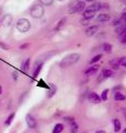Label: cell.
I'll return each instance as SVG.
<instances>
[{
  "label": "cell",
  "mask_w": 126,
  "mask_h": 133,
  "mask_svg": "<svg viewBox=\"0 0 126 133\" xmlns=\"http://www.w3.org/2000/svg\"><path fill=\"white\" fill-rule=\"evenodd\" d=\"M80 53H71V55L66 56L64 59L61 61L60 65L61 66H69V65H72L74 63H76V62L80 60Z\"/></svg>",
  "instance_id": "obj_1"
},
{
  "label": "cell",
  "mask_w": 126,
  "mask_h": 133,
  "mask_svg": "<svg viewBox=\"0 0 126 133\" xmlns=\"http://www.w3.org/2000/svg\"><path fill=\"white\" fill-rule=\"evenodd\" d=\"M16 27L20 32H27V31L30 30L31 24H30V22H29V20L23 18V19H19L18 21H17Z\"/></svg>",
  "instance_id": "obj_2"
},
{
  "label": "cell",
  "mask_w": 126,
  "mask_h": 133,
  "mask_svg": "<svg viewBox=\"0 0 126 133\" xmlns=\"http://www.w3.org/2000/svg\"><path fill=\"white\" fill-rule=\"evenodd\" d=\"M44 14V9H43V6L42 5H34L31 8V11H30V15L32 18H36V19H39L41 18Z\"/></svg>",
  "instance_id": "obj_3"
},
{
  "label": "cell",
  "mask_w": 126,
  "mask_h": 133,
  "mask_svg": "<svg viewBox=\"0 0 126 133\" xmlns=\"http://www.w3.org/2000/svg\"><path fill=\"white\" fill-rule=\"evenodd\" d=\"M85 9V2L84 1H78L76 3H74V5L70 8L69 12L70 14H76V12H80V11H83Z\"/></svg>",
  "instance_id": "obj_4"
},
{
  "label": "cell",
  "mask_w": 126,
  "mask_h": 133,
  "mask_svg": "<svg viewBox=\"0 0 126 133\" xmlns=\"http://www.w3.org/2000/svg\"><path fill=\"white\" fill-rule=\"evenodd\" d=\"M26 121H27L28 127L30 128V129H34V128L37 127V123H36L34 118H33L32 115H30V114H28V115L26 116Z\"/></svg>",
  "instance_id": "obj_5"
},
{
  "label": "cell",
  "mask_w": 126,
  "mask_h": 133,
  "mask_svg": "<svg viewBox=\"0 0 126 133\" xmlns=\"http://www.w3.org/2000/svg\"><path fill=\"white\" fill-rule=\"evenodd\" d=\"M1 22H2V24L5 27H9L10 24H11V22H12V16L9 15V14H6L5 16H3Z\"/></svg>",
  "instance_id": "obj_6"
},
{
  "label": "cell",
  "mask_w": 126,
  "mask_h": 133,
  "mask_svg": "<svg viewBox=\"0 0 126 133\" xmlns=\"http://www.w3.org/2000/svg\"><path fill=\"white\" fill-rule=\"evenodd\" d=\"M97 30H99L97 26H91L90 28H87L86 30H85V35H86L87 37H93L95 33L97 32Z\"/></svg>",
  "instance_id": "obj_7"
},
{
  "label": "cell",
  "mask_w": 126,
  "mask_h": 133,
  "mask_svg": "<svg viewBox=\"0 0 126 133\" xmlns=\"http://www.w3.org/2000/svg\"><path fill=\"white\" fill-rule=\"evenodd\" d=\"M95 14H96V12H95V11H93V10H89V9H85V11L83 12V17H84V19L89 20V19H92V18H94V17H95Z\"/></svg>",
  "instance_id": "obj_8"
},
{
  "label": "cell",
  "mask_w": 126,
  "mask_h": 133,
  "mask_svg": "<svg viewBox=\"0 0 126 133\" xmlns=\"http://www.w3.org/2000/svg\"><path fill=\"white\" fill-rule=\"evenodd\" d=\"M89 100H90L91 102H93V103H100V102H101V98H100L95 92H91V93H90Z\"/></svg>",
  "instance_id": "obj_9"
},
{
  "label": "cell",
  "mask_w": 126,
  "mask_h": 133,
  "mask_svg": "<svg viewBox=\"0 0 126 133\" xmlns=\"http://www.w3.org/2000/svg\"><path fill=\"white\" fill-rule=\"evenodd\" d=\"M97 70H99V65L97 64H94V65H92L91 68H89L85 71V74L86 76H91V74H94L97 72Z\"/></svg>",
  "instance_id": "obj_10"
},
{
  "label": "cell",
  "mask_w": 126,
  "mask_h": 133,
  "mask_svg": "<svg viewBox=\"0 0 126 133\" xmlns=\"http://www.w3.org/2000/svg\"><path fill=\"white\" fill-rule=\"evenodd\" d=\"M97 20L100 22H107L110 20V16L107 14H101L99 17H97Z\"/></svg>",
  "instance_id": "obj_11"
},
{
  "label": "cell",
  "mask_w": 126,
  "mask_h": 133,
  "mask_svg": "<svg viewBox=\"0 0 126 133\" xmlns=\"http://www.w3.org/2000/svg\"><path fill=\"white\" fill-rule=\"evenodd\" d=\"M110 64H111V66H112L113 70H117V69H118V66L121 65V64H120V60H116V59L111 60V61H110Z\"/></svg>",
  "instance_id": "obj_12"
},
{
  "label": "cell",
  "mask_w": 126,
  "mask_h": 133,
  "mask_svg": "<svg viewBox=\"0 0 126 133\" xmlns=\"http://www.w3.org/2000/svg\"><path fill=\"white\" fill-rule=\"evenodd\" d=\"M63 129H64V127H63V124H61V123H58L57 125L54 127V129H53L52 133H61V132L63 131Z\"/></svg>",
  "instance_id": "obj_13"
},
{
  "label": "cell",
  "mask_w": 126,
  "mask_h": 133,
  "mask_svg": "<svg viewBox=\"0 0 126 133\" xmlns=\"http://www.w3.org/2000/svg\"><path fill=\"white\" fill-rule=\"evenodd\" d=\"M115 30H116V32L118 33V35H121V33L125 32V31H126V23H123V24H121V26L116 27V28H115Z\"/></svg>",
  "instance_id": "obj_14"
},
{
  "label": "cell",
  "mask_w": 126,
  "mask_h": 133,
  "mask_svg": "<svg viewBox=\"0 0 126 133\" xmlns=\"http://www.w3.org/2000/svg\"><path fill=\"white\" fill-rule=\"evenodd\" d=\"M121 127H122L121 121L118 119H115L114 120V130H115V132H120L121 131Z\"/></svg>",
  "instance_id": "obj_15"
},
{
  "label": "cell",
  "mask_w": 126,
  "mask_h": 133,
  "mask_svg": "<svg viewBox=\"0 0 126 133\" xmlns=\"http://www.w3.org/2000/svg\"><path fill=\"white\" fill-rule=\"evenodd\" d=\"M87 9H89V10H93V11H97V10H100L101 9V3H97V2H96V3H94V5H92V6H90L89 8H87Z\"/></svg>",
  "instance_id": "obj_16"
},
{
  "label": "cell",
  "mask_w": 126,
  "mask_h": 133,
  "mask_svg": "<svg viewBox=\"0 0 126 133\" xmlns=\"http://www.w3.org/2000/svg\"><path fill=\"white\" fill-rule=\"evenodd\" d=\"M114 98H115L116 101H124V100L126 99V98H125V95H124V94H122L121 92H116Z\"/></svg>",
  "instance_id": "obj_17"
},
{
  "label": "cell",
  "mask_w": 126,
  "mask_h": 133,
  "mask_svg": "<svg viewBox=\"0 0 126 133\" xmlns=\"http://www.w3.org/2000/svg\"><path fill=\"white\" fill-rule=\"evenodd\" d=\"M102 74L105 78H110V77L113 76V71H112V70H110V69H105V70H103V71H102Z\"/></svg>",
  "instance_id": "obj_18"
},
{
  "label": "cell",
  "mask_w": 126,
  "mask_h": 133,
  "mask_svg": "<svg viewBox=\"0 0 126 133\" xmlns=\"http://www.w3.org/2000/svg\"><path fill=\"white\" fill-rule=\"evenodd\" d=\"M41 69H42V63L41 64H38L37 68L34 69V71H33V78H37L38 77V74H39V72L41 71Z\"/></svg>",
  "instance_id": "obj_19"
},
{
  "label": "cell",
  "mask_w": 126,
  "mask_h": 133,
  "mask_svg": "<svg viewBox=\"0 0 126 133\" xmlns=\"http://www.w3.org/2000/svg\"><path fill=\"white\" fill-rule=\"evenodd\" d=\"M103 49H104V51L107 53L112 52V45L110 43H103Z\"/></svg>",
  "instance_id": "obj_20"
},
{
  "label": "cell",
  "mask_w": 126,
  "mask_h": 133,
  "mask_svg": "<svg viewBox=\"0 0 126 133\" xmlns=\"http://www.w3.org/2000/svg\"><path fill=\"white\" fill-rule=\"evenodd\" d=\"M29 64H30V59H27L26 61H24V63L22 64V66H21L22 71H27V70L29 69Z\"/></svg>",
  "instance_id": "obj_21"
},
{
  "label": "cell",
  "mask_w": 126,
  "mask_h": 133,
  "mask_svg": "<svg viewBox=\"0 0 126 133\" xmlns=\"http://www.w3.org/2000/svg\"><path fill=\"white\" fill-rule=\"evenodd\" d=\"M50 88H51L52 90H51V92L49 93V95H48V97H49V98H51V97H53V95H54V93H55L57 88H55V85H54L53 83H50Z\"/></svg>",
  "instance_id": "obj_22"
},
{
  "label": "cell",
  "mask_w": 126,
  "mask_h": 133,
  "mask_svg": "<svg viewBox=\"0 0 126 133\" xmlns=\"http://www.w3.org/2000/svg\"><path fill=\"white\" fill-rule=\"evenodd\" d=\"M65 18H63L62 20H60V21H59V23L57 24V27H55V31H58V30H60L61 29V27L63 26V24H64V22H65Z\"/></svg>",
  "instance_id": "obj_23"
},
{
  "label": "cell",
  "mask_w": 126,
  "mask_h": 133,
  "mask_svg": "<svg viewBox=\"0 0 126 133\" xmlns=\"http://www.w3.org/2000/svg\"><path fill=\"white\" fill-rule=\"evenodd\" d=\"M15 119V113H11L9 116H8V119H7V121L5 122V124H6V125H9V124L12 122V120H13Z\"/></svg>",
  "instance_id": "obj_24"
},
{
  "label": "cell",
  "mask_w": 126,
  "mask_h": 133,
  "mask_svg": "<svg viewBox=\"0 0 126 133\" xmlns=\"http://www.w3.org/2000/svg\"><path fill=\"white\" fill-rule=\"evenodd\" d=\"M120 36V41L122 43H126V31L125 32H123V33H121V35H118Z\"/></svg>",
  "instance_id": "obj_25"
},
{
  "label": "cell",
  "mask_w": 126,
  "mask_h": 133,
  "mask_svg": "<svg viewBox=\"0 0 126 133\" xmlns=\"http://www.w3.org/2000/svg\"><path fill=\"white\" fill-rule=\"evenodd\" d=\"M101 58H102V55H97V56H95V57L93 58V59H92V60L90 61V63H91V64H94L95 62H97L99 60H101Z\"/></svg>",
  "instance_id": "obj_26"
},
{
  "label": "cell",
  "mask_w": 126,
  "mask_h": 133,
  "mask_svg": "<svg viewBox=\"0 0 126 133\" xmlns=\"http://www.w3.org/2000/svg\"><path fill=\"white\" fill-rule=\"evenodd\" d=\"M107 93H108V90L107 89H105L103 92H102V95H101V99L103 100V101H106L107 100Z\"/></svg>",
  "instance_id": "obj_27"
},
{
  "label": "cell",
  "mask_w": 126,
  "mask_h": 133,
  "mask_svg": "<svg viewBox=\"0 0 126 133\" xmlns=\"http://www.w3.org/2000/svg\"><path fill=\"white\" fill-rule=\"evenodd\" d=\"M40 2H41V5H43V6H50L53 3V0H40Z\"/></svg>",
  "instance_id": "obj_28"
},
{
  "label": "cell",
  "mask_w": 126,
  "mask_h": 133,
  "mask_svg": "<svg viewBox=\"0 0 126 133\" xmlns=\"http://www.w3.org/2000/svg\"><path fill=\"white\" fill-rule=\"evenodd\" d=\"M120 60V64L121 65H123V66H126V57H123V58H121Z\"/></svg>",
  "instance_id": "obj_29"
},
{
  "label": "cell",
  "mask_w": 126,
  "mask_h": 133,
  "mask_svg": "<svg viewBox=\"0 0 126 133\" xmlns=\"http://www.w3.org/2000/svg\"><path fill=\"white\" fill-rule=\"evenodd\" d=\"M120 19H121L123 22H125V23H126V12H124V14L121 16V18H120Z\"/></svg>",
  "instance_id": "obj_30"
},
{
  "label": "cell",
  "mask_w": 126,
  "mask_h": 133,
  "mask_svg": "<svg viewBox=\"0 0 126 133\" xmlns=\"http://www.w3.org/2000/svg\"><path fill=\"white\" fill-rule=\"evenodd\" d=\"M0 48L3 49V50H8V45H7V44H5V43H2L1 41H0Z\"/></svg>",
  "instance_id": "obj_31"
},
{
  "label": "cell",
  "mask_w": 126,
  "mask_h": 133,
  "mask_svg": "<svg viewBox=\"0 0 126 133\" xmlns=\"http://www.w3.org/2000/svg\"><path fill=\"white\" fill-rule=\"evenodd\" d=\"M104 79H105V77L103 76V74H101V76L99 77V82H101V81H102V80H104Z\"/></svg>",
  "instance_id": "obj_32"
},
{
  "label": "cell",
  "mask_w": 126,
  "mask_h": 133,
  "mask_svg": "<svg viewBox=\"0 0 126 133\" xmlns=\"http://www.w3.org/2000/svg\"><path fill=\"white\" fill-rule=\"evenodd\" d=\"M28 45H29V44H27V43H26V44H22V45H20V49H21V50H23V49H26Z\"/></svg>",
  "instance_id": "obj_33"
},
{
  "label": "cell",
  "mask_w": 126,
  "mask_h": 133,
  "mask_svg": "<svg viewBox=\"0 0 126 133\" xmlns=\"http://www.w3.org/2000/svg\"><path fill=\"white\" fill-rule=\"evenodd\" d=\"M82 24H89V21H87L86 19H84V20H82Z\"/></svg>",
  "instance_id": "obj_34"
},
{
  "label": "cell",
  "mask_w": 126,
  "mask_h": 133,
  "mask_svg": "<svg viewBox=\"0 0 126 133\" xmlns=\"http://www.w3.org/2000/svg\"><path fill=\"white\" fill-rule=\"evenodd\" d=\"M17 77H18V72L15 71V72H13V79H17Z\"/></svg>",
  "instance_id": "obj_35"
},
{
  "label": "cell",
  "mask_w": 126,
  "mask_h": 133,
  "mask_svg": "<svg viewBox=\"0 0 126 133\" xmlns=\"http://www.w3.org/2000/svg\"><path fill=\"white\" fill-rule=\"evenodd\" d=\"M95 133H105V131H103V130H99V131H96Z\"/></svg>",
  "instance_id": "obj_36"
},
{
  "label": "cell",
  "mask_w": 126,
  "mask_h": 133,
  "mask_svg": "<svg viewBox=\"0 0 126 133\" xmlns=\"http://www.w3.org/2000/svg\"><path fill=\"white\" fill-rule=\"evenodd\" d=\"M85 1H89V2H93V1H95V0H85Z\"/></svg>",
  "instance_id": "obj_37"
},
{
  "label": "cell",
  "mask_w": 126,
  "mask_h": 133,
  "mask_svg": "<svg viewBox=\"0 0 126 133\" xmlns=\"http://www.w3.org/2000/svg\"><path fill=\"white\" fill-rule=\"evenodd\" d=\"M1 93H2V88L0 87V94H1Z\"/></svg>",
  "instance_id": "obj_38"
},
{
  "label": "cell",
  "mask_w": 126,
  "mask_h": 133,
  "mask_svg": "<svg viewBox=\"0 0 126 133\" xmlns=\"http://www.w3.org/2000/svg\"><path fill=\"white\" fill-rule=\"evenodd\" d=\"M122 133H126V128L124 129V130H123V132H122Z\"/></svg>",
  "instance_id": "obj_39"
},
{
  "label": "cell",
  "mask_w": 126,
  "mask_h": 133,
  "mask_svg": "<svg viewBox=\"0 0 126 133\" xmlns=\"http://www.w3.org/2000/svg\"><path fill=\"white\" fill-rule=\"evenodd\" d=\"M59 1H63V0H59Z\"/></svg>",
  "instance_id": "obj_40"
}]
</instances>
